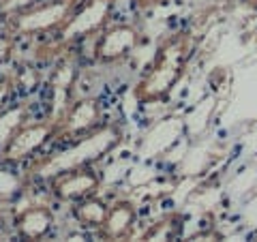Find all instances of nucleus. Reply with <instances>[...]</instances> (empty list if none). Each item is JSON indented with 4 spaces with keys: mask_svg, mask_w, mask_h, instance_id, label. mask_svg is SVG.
<instances>
[{
    "mask_svg": "<svg viewBox=\"0 0 257 242\" xmlns=\"http://www.w3.org/2000/svg\"><path fill=\"white\" fill-rule=\"evenodd\" d=\"M138 225V206L133 199L120 197L111 201L105 214V221L96 229V238L101 240H126Z\"/></svg>",
    "mask_w": 257,
    "mask_h": 242,
    "instance_id": "obj_10",
    "label": "nucleus"
},
{
    "mask_svg": "<svg viewBox=\"0 0 257 242\" xmlns=\"http://www.w3.org/2000/svg\"><path fill=\"white\" fill-rule=\"evenodd\" d=\"M189 240H223V233H219L214 227L210 229H199L193 236H189Z\"/></svg>",
    "mask_w": 257,
    "mask_h": 242,
    "instance_id": "obj_18",
    "label": "nucleus"
},
{
    "mask_svg": "<svg viewBox=\"0 0 257 242\" xmlns=\"http://www.w3.org/2000/svg\"><path fill=\"white\" fill-rule=\"evenodd\" d=\"M56 214L47 204H35L20 210L13 216L15 236L22 240H43L52 233Z\"/></svg>",
    "mask_w": 257,
    "mask_h": 242,
    "instance_id": "obj_11",
    "label": "nucleus"
},
{
    "mask_svg": "<svg viewBox=\"0 0 257 242\" xmlns=\"http://www.w3.org/2000/svg\"><path fill=\"white\" fill-rule=\"evenodd\" d=\"M195 52V37L189 30H178L167 35L157 45L148 69L133 86V99L140 105L167 103L174 90L187 75Z\"/></svg>",
    "mask_w": 257,
    "mask_h": 242,
    "instance_id": "obj_1",
    "label": "nucleus"
},
{
    "mask_svg": "<svg viewBox=\"0 0 257 242\" xmlns=\"http://www.w3.org/2000/svg\"><path fill=\"white\" fill-rule=\"evenodd\" d=\"M77 5L79 0H37L20 9L5 11V32L15 39L56 35Z\"/></svg>",
    "mask_w": 257,
    "mask_h": 242,
    "instance_id": "obj_3",
    "label": "nucleus"
},
{
    "mask_svg": "<svg viewBox=\"0 0 257 242\" xmlns=\"http://www.w3.org/2000/svg\"><path fill=\"white\" fill-rule=\"evenodd\" d=\"M15 43H18V39L11 37L9 32H0V67H5L7 62L11 60V56L15 52Z\"/></svg>",
    "mask_w": 257,
    "mask_h": 242,
    "instance_id": "obj_16",
    "label": "nucleus"
},
{
    "mask_svg": "<svg viewBox=\"0 0 257 242\" xmlns=\"http://www.w3.org/2000/svg\"><path fill=\"white\" fill-rule=\"evenodd\" d=\"M13 92H15V79L11 75H3L0 77V114L11 105Z\"/></svg>",
    "mask_w": 257,
    "mask_h": 242,
    "instance_id": "obj_15",
    "label": "nucleus"
},
{
    "mask_svg": "<svg viewBox=\"0 0 257 242\" xmlns=\"http://www.w3.org/2000/svg\"><path fill=\"white\" fill-rule=\"evenodd\" d=\"M28 120V103H18V105H9L3 114H0V150L9 137L13 135V131L20 125H24Z\"/></svg>",
    "mask_w": 257,
    "mask_h": 242,
    "instance_id": "obj_14",
    "label": "nucleus"
},
{
    "mask_svg": "<svg viewBox=\"0 0 257 242\" xmlns=\"http://www.w3.org/2000/svg\"><path fill=\"white\" fill-rule=\"evenodd\" d=\"M77 79H79V62L77 56L69 50L62 56H58V62H56L50 82H47V88H50V116L58 118L64 111V107L75 99L73 90L77 86Z\"/></svg>",
    "mask_w": 257,
    "mask_h": 242,
    "instance_id": "obj_9",
    "label": "nucleus"
},
{
    "mask_svg": "<svg viewBox=\"0 0 257 242\" xmlns=\"http://www.w3.org/2000/svg\"><path fill=\"white\" fill-rule=\"evenodd\" d=\"M5 238V216L0 214V240Z\"/></svg>",
    "mask_w": 257,
    "mask_h": 242,
    "instance_id": "obj_21",
    "label": "nucleus"
},
{
    "mask_svg": "<svg viewBox=\"0 0 257 242\" xmlns=\"http://www.w3.org/2000/svg\"><path fill=\"white\" fill-rule=\"evenodd\" d=\"M37 0H13V3L5 5V11H11V9H20V7H26V5H32Z\"/></svg>",
    "mask_w": 257,
    "mask_h": 242,
    "instance_id": "obj_19",
    "label": "nucleus"
},
{
    "mask_svg": "<svg viewBox=\"0 0 257 242\" xmlns=\"http://www.w3.org/2000/svg\"><path fill=\"white\" fill-rule=\"evenodd\" d=\"M167 3H172V0H133V7H135V11H152V9H157V7L161 5H167Z\"/></svg>",
    "mask_w": 257,
    "mask_h": 242,
    "instance_id": "obj_17",
    "label": "nucleus"
},
{
    "mask_svg": "<svg viewBox=\"0 0 257 242\" xmlns=\"http://www.w3.org/2000/svg\"><path fill=\"white\" fill-rule=\"evenodd\" d=\"M103 120V103L96 96H77L64 107L56 118V140L54 142H75L96 131Z\"/></svg>",
    "mask_w": 257,
    "mask_h": 242,
    "instance_id": "obj_6",
    "label": "nucleus"
},
{
    "mask_svg": "<svg viewBox=\"0 0 257 242\" xmlns=\"http://www.w3.org/2000/svg\"><path fill=\"white\" fill-rule=\"evenodd\" d=\"M182 231V214L167 212L142 233V240H176Z\"/></svg>",
    "mask_w": 257,
    "mask_h": 242,
    "instance_id": "obj_13",
    "label": "nucleus"
},
{
    "mask_svg": "<svg viewBox=\"0 0 257 242\" xmlns=\"http://www.w3.org/2000/svg\"><path fill=\"white\" fill-rule=\"evenodd\" d=\"M124 140V129L118 123H103L96 131L90 135L82 137V140L64 144V148L58 152H50V155L39 157L35 163L28 167L26 178L47 182L54 176H58L69 169L77 167H90L99 165L107 155H111Z\"/></svg>",
    "mask_w": 257,
    "mask_h": 242,
    "instance_id": "obj_2",
    "label": "nucleus"
},
{
    "mask_svg": "<svg viewBox=\"0 0 257 242\" xmlns=\"http://www.w3.org/2000/svg\"><path fill=\"white\" fill-rule=\"evenodd\" d=\"M107 208H109V204L105 199H101L99 195H90V197H86L71 206V216H73V221L79 227L96 231L103 225V221H105Z\"/></svg>",
    "mask_w": 257,
    "mask_h": 242,
    "instance_id": "obj_12",
    "label": "nucleus"
},
{
    "mask_svg": "<svg viewBox=\"0 0 257 242\" xmlns=\"http://www.w3.org/2000/svg\"><path fill=\"white\" fill-rule=\"evenodd\" d=\"M114 7L116 0H79L67 24L54 35L50 50L58 56L60 50L64 54L73 50L75 45L84 43L86 39L96 37L103 28L109 26Z\"/></svg>",
    "mask_w": 257,
    "mask_h": 242,
    "instance_id": "obj_4",
    "label": "nucleus"
},
{
    "mask_svg": "<svg viewBox=\"0 0 257 242\" xmlns=\"http://www.w3.org/2000/svg\"><path fill=\"white\" fill-rule=\"evenodd\" d=\"M45 184L54 201L73 206L77 201L99 193V189L103 187V176L99 172V167L90 165V167H77V169L62 172L50 178Z\"/></svg>",
    "mask_w": 257,
    "mask_h": 242,
    "instance_id": "obj_8",
    "label": "nucleus"
},
{
    "mask_svg": "<svg viewBox=\"0 0 257 242\" xmlns=\"http://www.w3.org/2000/svg\"><path fill=\"white\" fill-rule=\"evenodd\" d=\"M144 43V32L133 24H109L96 35L92 45V62L111 67L126 60Z\"/></svg>",
    "mask_w": 257,
    "mask_h": 242,
    "instance_id": "obj_7",
    "label": "nucleus"
},
{
    "mask_svg": "<svg viewBox=\"0 0 257 242\" xmlns=\"http://www.w3.org/2000/svg\"><path fill=\"white\" fill-rule=\"evenodd\" d=\"M242 3H244L251 11H257V0H242Z\"/></svg>",
    "mask_w": 257,
    "mask_h": 242,
    "instance_id": "obj_20",
    "label": "nucleus"
},
{
    "mask_svg": "<svg viewBox=\"0 0 257 242\" xmlns=\"http://www.w3.org/2000/svg\"><path fill=\"white\" fill-rule=\"evenodd\" d=\"M56 140V118L47 114L41 120H26L9 137V142L0 150V165L18 167L35 159L47 144Z\"/></svg>",
    "mask_w": 257,
    "mask_h": 242,
    "instance_id": "obj_5",
    "label": "nucleus"
}]
</instances>
